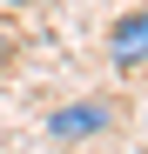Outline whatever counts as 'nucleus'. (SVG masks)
<instances>
[{
    "mask_svg": "<svg viewBox=\"0 0 148 154\" xmlns=\"http://www.w3.org/2000/svg\"><path fill=\"white\" fill-rule=\"evenodd\" d=\"M0 7H27V0H0Z\"/></svg>",
    "mask_w": 148,
    "mask_h": 154,
    "instance_id": "nucleus-4",
    "label": "nucleus"
},
{
    "mask_svg": "<svg viewBox=\"0 0 148 154\" xmlns=\"http://www.w3.org/2000/svg\"><path fill=\"white\" fill-rule=\"evenodd\" d=\"M114 127V100H74V107L47 114V141H88V134H108Z\"/></svg>",
    "mask_w": 148,
    "mask_h": 154,
    "instance_id": "nucleus-2",
    "label": "nucleus"
},
{
    "mask_svg": "<svg viewBox=\"0 0 148 154\" xmlns=\"http://www.w3.org/2000/svg\"><path fill=\"white\" fill-rule=\"evenodd\" d=\"M108 67L114 74H141L148 67V7H128L121 20H108Z\"/></svg>",
    "mask_w": 148,
    "mask_h": 154,
    "instance_id": "nucleus-1",
    "label": "nucleus"
},
{
    "mask_svg": "<svg viewBox=\"0 0 148 154\" xmlns=\"http://www.w3.org/2000/svg\"><path fill=\"white\" fill-rule=\"evenodd\" d=\"M14 40H20V34L7 27V20H0V74H7V67H14Z\"/></svg>",
    "mask_w": 148,
    "mask_h": 154,
    "instance_id": "nucleus-3",
    "label": "nucleus"
}]
</instances>
